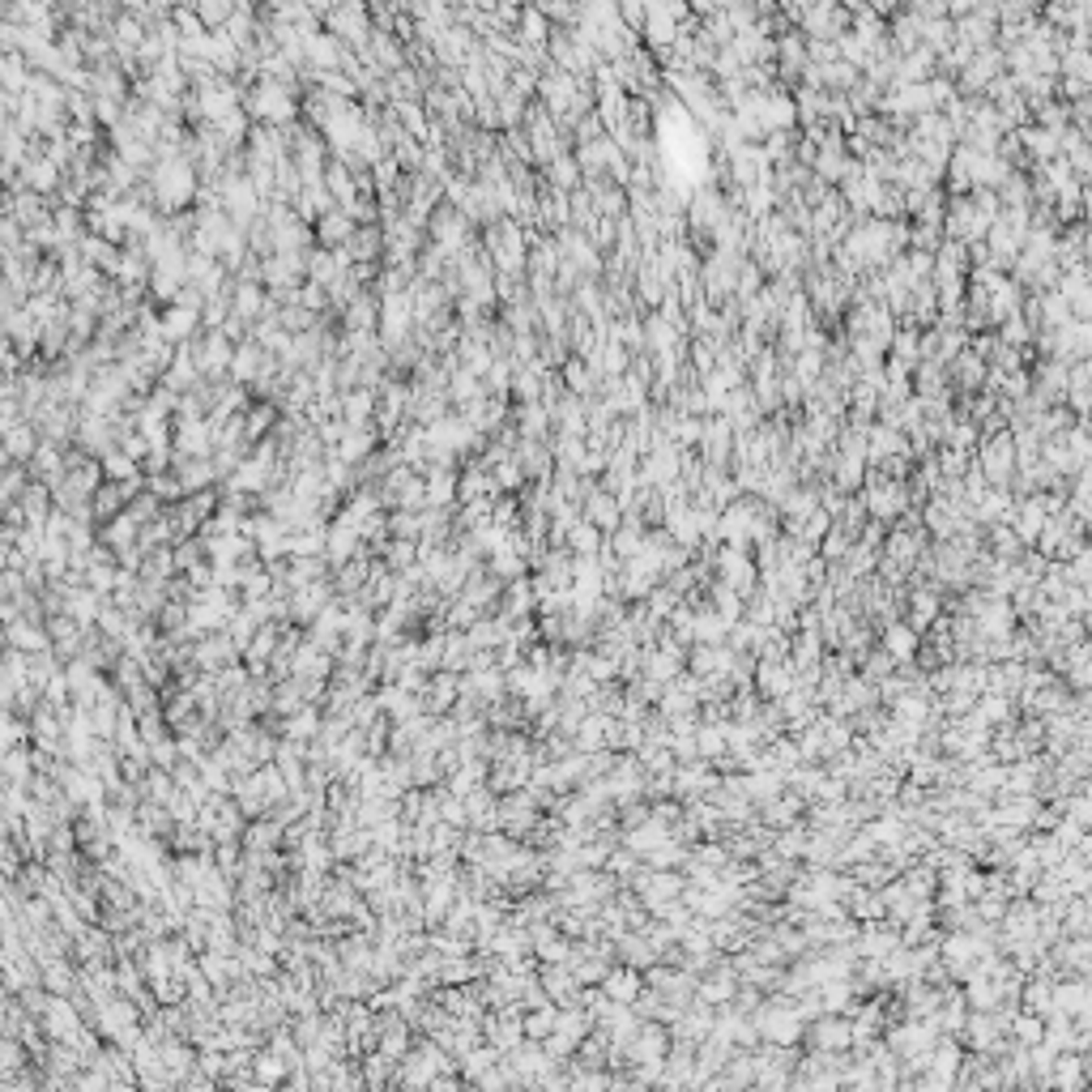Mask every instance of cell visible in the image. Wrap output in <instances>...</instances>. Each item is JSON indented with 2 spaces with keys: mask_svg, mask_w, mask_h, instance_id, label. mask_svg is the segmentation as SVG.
<instances>
[{
  "mask_svg": "<svg viewBox=\"0 0 1092 1092\" xmlns=\"http://www.w3.org/2000/svg\"><path fill=\"white\" fill-rule=\"evenodd\" d=\"M500 819H504V832L516 836V841H529L534 828L542 824V807L534 803L529 790H513L500 798Z\"/></svg>",
  "mask_w": 1092,
  "mask_h": 1092,
  "instance_id": "1",
  "label": "cell"
},
{
  "mask_svg": "<svg viewBox=\"0 0 1092 1092\" xmlns=\"http://www.w3.org/2000/svg\"><path fill=\"white\" fill-rule=\"evenodd\" d=\"M239 658H244V649L231 640V632H210L192 640V666L205 670V674H218L223 666H231Z\"/></svg>",
  "mask_w": 1092,
  "mask_h": 1092,
  "instance_id": "2",
  "label": "cell"
},
{
  "mask_svg": "<svg viewBox=\"0 0 1092 1092\" xmlns=\"http://www.w3.org/2000/svg\"><path fill=\"white\" fill-rule=\"evenodd\" d=\"M756 1028L764 1041H772V1046H790V1041H798L803 1037V1012H794V1007H764V1012L756 1015Z\"/></svg>",
  "mask_w": 1092,
  "mask_h": 1092,
  "instance_id": "3",
  "label": "cell"
},
{
  "mask_svg": "<svg viewBox=\"0 0 1092 1092\" xmlns=\"http://www.w3.org/2000/svg\"><path fill=\"white\" fill-rule=\"evenodd\" d=\"M329 602H337L334 576L312 580V585H303V589L290 593V619H295V624H312L316 614H324V606Z\"/></svg>",
  "mask_w": 1092,
  "mask_h": 1092,
  "instance_id": "4",
  "label": "cell"
},
{
  "mask_svg": "<svg viewBox=\"0 0 1092 1092\" xmlns=\"http://www.w3.org/2000/svg\"><path fill=\"white\" fill-rule=\"evenodd\" d=\"M457 700H461V674L457 670H435L427 691H423V709L431 717H444V713H453Z\"/></svg>",
  "mask_w": 1092,
  "mask_h": 1092,
  "instance_id": "5",
  "label": "cell"
},
{
  "mask_svg": "<svg viewBox=\"0 0 1092 1092\" xmlns=\"http://www.w3.org/2000/svg\"><path fill=\"white\" fill-rule=\"evenodd\" d=\"M9 649H22V653H47V649H56V640L47 632V619L22 614L18 624H9Z\"/></svg>",
  "mask_w": 1092,
  "mask_h": 1092,
  "instance_id": "6",
  "label": "cell"
},
{
  "mask_svg": "<svg viewBox=\"0 0 1092 1092\" xmlns=\"http://www.w3.org/2000/svg\"><path fill=\"white\" fill-rule=\"evenodd\" d=\"M363 551V534L358 529H350L346 521H334L329 525V542H324V559H329V568H342V564H350V559Z\"/></svg>",
  "mask_w": 1092,
  "mask_h": 1092,
  "instance_id": "7",
  "label": "cell"
},
{
  "mask_svg": "<svg viewBox=\"0 0 1092 1092\" xmlns=\"http://www.w3.org/2000/svg\"><path fill=\"white\" fill-rule=\"evenodd\" d=\"M205 555L210 564H244L248 555H257V542L248 534H213L205 538Z\"/></svg>",
  "mask_w": 1092,
  "mask_h": 1092,
  "instance_id": "8",
  "label": "cell"
},
{
  "mask_svg": "<svg viewBox=\"0 0 1092 1092\" xmlns=\"http://www.w3.org/2000/svg\"><path fill=\"white\" fill-rule=\"evenodd\" d=\"M324 725V713L316 709V704H303L299 713H290L278 722V734L282 738H295V743H316V734H321Z\"/></svg>",
  "mask_w": 1092,
  "mask_h": 1092,
  "instance_id": "9",
  "label": "cell"
},
{
  "mask_svg": "<svg viewBox=\"0 0 1092 1092\" xmlns=\"http://www.w3.org/2000/svg\"><path fill=\"white\" fill-rule=\"evenodd\" d=\"M103 606H107V598H103L99 589H90V585H78L73 593H65V611L73 614L81 627H99Z\"/></svg>",
  "mask_w": 1092,
  "mask_h": 1092,
  "instance_id": "10",
  "label": "cell"
},
{
  "mask_svg": "<svg viewBox=\"0 0 1092 1092\" xmlns=\"http://www.w3.org/2000/svg\"><path fill=\"white\" fill-rule=\"evenodd\" d=\"M500 611H508L513 619L521 614H534L538 611V589H534V576H516L504 585V598H500Z\"/></svg>",
  "mask_w": 1092,
  "mask_h": 1092,
  "instance_id": "11",
  "label": "cell"
},
{
  "mask_svg": "<svg viewBox=\"0 0 1092 1092\" xmlns=\"http://www.w3.org/2000/svg\"><path fill=\"white\" fill-rule=\"evenodd\" d=\"M602 990L611 994L614 1003H636L640 999V990H645V981H640V973L632 969V965H624V969H611L602 977Z\"/></svg>",
  "mask_w": 1092,
  "mask_h": 1092,
  "instance_id": "12",
  "label": "cell"
},
{
  "mask_svg": "<svg viewBox=\"0 0 1092 1092\" xmlns=\"http://www.w3.org/2000/svg\"><path fill=\"white\" fill-rule=\"evenodd\" d=\"M564 542H568L572 555H598V551H602V529H598L589 516L580 513L576 521H572V529H568V538H564Z\"/></svg>",
  "mask_w": 1092,
  "mask_h": 1092,
  "instance_id": "13",
  "label": "cell"
},
{
  "mask_svg": "<svg viewBox=\"0 0 1092 1092\" xmlns=\"http://www.w3.org/2000/svg\"><path fill=\"white\" fill-rule=\"evenodd\" d=\"M141 785H145V798H150V803H158V807H171L179 794H184V785L176 781V772H167V769H150Z\"/></svg>",
  "mask_w": 1092,
  "mask_h": 1092,
  "instance_id": "14",
  "label": "cell"
},
{
  "mask_svg": "<svg viewBox=\"0 0 1092 1092\" xmlns=\"http://www.w3.org/2000/svg\"><path fill=\"white\" fill-rule=\"evenodd\" d=\"M78 977H81V969H73L68 956H52L43 965V986L52 994H78Z\"/></svg>",
  "mask_w": 1092,
  "mask_h": 1092,
  "instance_id": "15",
  "label": "cell"
},
{
  "mask_svg": "<svg viewBox=\"0 0 1092 1092\" xmlns=\"http://www.w3.org/2000/svg\"><path fill=\"white\" fill-rule=\"evenodd\" d=\"M500 1059H504L500 1050L491 1046V1041H482V1046H474V1050H466V1054H461V1059H457V1071L466 1075V1084H479L482 1071H491Z\"/></svg>",
  "mask_w": 1092,
  "mask_h": 1092,
  "instance_id": "16",
  "label": "cell"
},
{
  "mask_svg": "<svg viewBox=\"0 0 1092 1092\" xmlns=\"http://www.w3.org/2000/svg\"><path fill=\"white\" fill-rule=\"evenodd\" d=\"M141 576L145 580H154V585H167L171 576H179V564H176V546H154L150 555H145V564H141Z\"/></svg>",
  "mask_w": 1092,
  "mask_h": 1092,
  "instance_id": "17",
  "label": "cell"
},
{
  "mask_svg": "<svg viewBox=\"0 0 1092 1092\" xmlns=\"http://www.w3.org/2000/svg\"><path fill=\"white\" fill-rule=\"evenodd\" d=\"M585 516H589L602 534H614V529H619V500L606 495V491H593L589 504H585Z\"/></svg>",
  "mask_w": 1092,
  "mask_h": 1092,
  "instance_id": "18",
  "label": "cell"
},
{
  "mask_svg": "<svg viewBox=\"0 0 1092 1092\" xmlns=\"http://www.w3.org/2000/svg\"><path fill=\"white\" fill-rule=\"evenodd\" d=\"M457 491H461V479H453L448 466L431 469V474H427V508H448V504L457 500Z\"/></svg>",
  "mask_w": 1092,
  "mask_h": 1092,
  "instance_id": "19",
  "label": "cell"
},
{
  "mask_svg": "<svg viewBox=\"0 0 1092 1092\" xmlns=\"http://www.w3.org/2000/svg\"><path fill=\"white\" fill-rule=\"evenodd\" d=\"M883 649H888L896 661H909L917 649V627L914 624H892L888 632H883Z\"/></svg>",
  "mask_w": 1092,
  "mask_h": 1092,
  "instance_id": "20",
  "label": "cell"
},
{
  "mask_svg": "<svg viewBox=\"0 0 1092 1092\" xmlns=\"http://www.w3.org/2000/svg\"><path fill=\"white\" fill-rule=\"evenodd\" d=\"M815 1046L819 1050H849L854 1046V1025H841V1020H819L815 1025Z\"/></svg>",
  "mask_w": 1092,
  "mask_h": 1092,
  "instance_id": "21",
  "label": "cell"
},
{
  "mask_svg": "<svg viewBox=\"0 0 1092 1092\" xmlns=\"http://www.w3.org/2000/svg\"><path fill=\"white\" fill-rule=\"evenodd\" d=\"M128 479H141V469H137V457H128L124 448H112V453H103V482H128Z\"/></svg>",
  "mask_w": 1092,
  "mask_h": 1092,
  "instance_id": "22",
  "label": "cell"
},
{
  "mask_svg": "<svg viewBox=\"0 0 1092 1092\" xmlns=\"http://www.w3.org/2000/svg\"><path fill=\"white\" fill-rule=\"evenodd\" d=\"M555 1025H559V1003L529 1007V1012H525V1037H534V1041H546V1037L555 1033Z\"/></svg>",
  "mask_w": 1092,
  "mask_h": 1092,
  "instance_id": "23",
  "label": "cell"
},
{
  "mask_svg": "<svg viewBox=\"0 0 1092 1092\" xmlns=\"http://www.w3.org/2000/svg\"><path fill=\"white\" fill-rule=\"evenodd\" d=\"M179 448H184V457H205L213 448V431L205 423H197V419H188L184 431H179Z\"/></svg>",
  "mask_w": 1092,
  "mask_h": 1092,
  "instance_id": "24",
  "label": "cell"
},
{
  "mask_svg": "<svg viewBox=\"0 0 1092 1092\" xmlns=\"http://www.w3.org/2000/svg\"><path fill=\"white\" fill-rule=\"evenodd\" d=\"M213 474H218V466H210L205 457H188L184 466H179V482H184V491H205L213 482Z\"/></svg>",
  "mask_w": 1092,
  "mask_h": 1092,
  "instance_id": "25",
  "label": "cell"
},
{
  "mask_svg": "<svg viewBox=\"0 0 1092 1092\" xmlns=\"http://www.w3.org/2000/svg\"><path fill=\"white\" fill-rule=\"evenodd\" d=\"M491 491H500V487H495V474H487L482 466H474V469H466V479H461L457 500L469 504V500H482V495H491Z\"/></svg>",
  "mask_w": 1092,
  "mask_h": 1092,
  "instance_id": "26",
  "label": "cell"
},
{
  "mask_svg": "<svg viewBox=\"0 0 1092 1092\" xmlns=\"http://www.w3.org/2000/svg\"><path fill=\"white\" fill-rule=\"evenodd\" d=\"M86 585L90 589H99L107 602H112L115 585H120V564H90L86 568Z\"/></svg>",
  "mask_w": 1092,
  "mask_h": 1092,
  "instance_id": "27",
  "label": "cell"
},
{
  "mask_svg": "<svg viewBox=\"0 0 1092 1092\" xmlns=\"http://www.w3.org/2000/svg\"><path fill=\"white\" fill-rule=\"evenodd\" d=\"M163 329H167V337H171V342H179V337H188L192 329H197V308H188V303H184V308H171V312H167V321H163Z\"/></svg>",
  "mask_w": 1092,
  "mask_h": 1092,
  "instance_id": "28",
  "label": "cell"
},
{
  "mask_svg": "<svg viewBox=\"0 0 1092 1092\" xmlns=\"http://www.w3.org/2000/svg\"><path fill=\"white\" fill-rule=\"evenodd\" d=\"M368 448H371V435L368 431H346L342 444H337V457H342L346 466H355V461L368 457Z\"/></svg>",
  "mask_w": 1092,
  "mask_h": 1092,
  "instance_id": "29",
  "label": "cell"
},
{
  "mask_svg": "<svg viewBox=\"0 0 1092 1092\" xmlns=\"http://www.w3.org/2000/svg\"><path fill=\"white\" fill-rule=\"evenodd\" d=\"M734 999V977L722 973V977H709L700 986V1003H730Z\"/></svg>",
  "mask_w": 1092,
  "mask_h": 1092,
  "instance_id": "30",
  "label": "cell"
},
{
  "mask_svg": "<svg viewBox=\"0 0 1092 1092\" xmlns=\"http://www.w3.org/2000/svg\"><path fill=\"white\" fill-rule=\"evenodd\" d=\"M145 491H154L158 500H184L188 491H184V482H179V474L171 479V474H154V479L145 482Z\"/></svg>",
  "mask_w": 1092,
  "mask_h": 1092,
  "instance_id": "31",
  "label": "cell"
},
{
  "mask_svg": "<svg viewBox=\"0 0 1092 1092\" xmlns=\"http://www.w3.org/2000/svg\"><path fill=\"white\" fill-rule=\"evenodd\" d=\"M935 611H939L935 593H914V627H926L935 619Z\"/></svg>",
  "mask_w": 1092,
  "mask_h": 1092,
  "instance_id": "32",
  "label": "cell"
},
{
  "mask_svg": "<svg viewBox=\"0 0 1092 1092\" xmlns=\"http://www.w3.org/2000/svg\"><path fill=\"white\" fill-rule=\"evenodd\" d=\"M521 479H525V469L516 466V461H513V466L504 461V466L495 469V487H500V491H516V487H521Z\"/></svg>",
  "mask_w": 1092,
  "mask_h": 1092,
  "instance_id": "33",
  "label": "cell"
},
{
  "mask_svg": "<svg viewBox=\"0 0 1092 1092\" xmlns=\"http://www.w3.org/2000/svg\"><path fill=\"white\" fill-rule=\"evenodd\" d=\"M870 508L880 516H892L901 508V491H875V495H870Z\"/></svg>",
  "mask_w": 1092,
  "mask_h": 1092,
  "instance_id": "34",
  "label": "cell"
},
{
  "mask_svg": "<svg viewBox=\"0 0 1092 1092\" xmlns=\"http://www.w3.org/2000/svg\"><path fill=\"white\" fill-rule=\"evenodd\" d=\"M321 235H324V244H342L346 235H350V223H346V218H329V223L321 226Z\"/></svg>",
  "mask_w": 1092,
  "mask_h": 1092,
  "instance_id": "35",
  "label": "cell"
},
{
  "mask_svg": "<svg viewBox=\"0 0 1092 1092\" xmlns=\"http://www.w3.org/2000/svg\"><path fill=\"white\" fill-rule=\"evenodd\" d=\"M368 410H371V397H368V393H355V397L346 402V414H350V423H363V419H368Z\"/></svg>",
  "mask_w": 1092,
  "mask_h": 1092,
  "instance_id": "36",
  "label": "cell"
},
{
  "mask_svg": "<svg viewBox=\"0 0 1092 1092\" xmlns=\"http://www.w3.org/2000/svg\"><path fill=\"white\" fill-rule=\"evenodd\" d=\"M235 308H239V312H244V316H252V312H257V308H261V290L244 286V290H239V295H235Z\"/></svg>",
  "mask_w": 1092,
  "mask_h": 1092,
  "instance_id": "37",
  "label": "cell"
},
{
  "mask_svg": "<svg viewBox=\"0 0 1092 1092\" xmlns=\"http://www.w3.org/2000/svg\"><path fill=\"white\" fill-rule=\"evenodd\" d=\"M542 427H546V414L538 410V406H529V414H525V431L534 435V431H542Z\"/></svg>",
  "mask_w": 1092,
  "mask_h": 1092,
  "instance_id": "38",
  "label": "cell"
}]
</instances>
